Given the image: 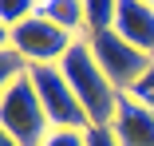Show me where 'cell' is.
Listing matches in <instances>:
<instances>
[{
    "instance_id": "1",
    "label": "cell",
    "mask_w": 154,
    "mask_h": 146,
    "mask_svg": "<svg viewBox=\"0 0 154 146\" xmlns=\"http://www.w3.org/2000/svg\"><path fill=\"white\" fill-rule=\"evenodd\" d=\"M59 71H63V79L71 83V91H75L79 107L87 111L91 126H111L122 91L103 75V67L95 63V55H91V47H87V40L71 44V51L59 59Z\"/></svg>"
},
{
    "instance_id": "2",
    "label": "cell",
    "mask_w": 154,
    "mask_h": 146,
    "mask_svg": "<svg viewBox=\"0 0 154 146\" xmlns=\"http://www.w3.org/2000/svg\"><path fill=\"white\" fill-rule=\"evenodd\" d=\"M0 126H4L20 146H44L48 142L51 123H48V111H44V103L36 95L32 79H28V71L16 75L8 83V91L0 95Z\"/></svg>"
},
{
    "instance_id": "3",
    "label": "cell",
    "mask_w": 154,
    "mask_h": 146,
    "mask_svg": "<svg viewBox=\"0 0 154 146\" xmlns=\"http://www.w3.org/2000/svg\"><path fill=\"white\" fill-rule=\"evenodd\" d=\"M28 79H32L36 87V95L48 111V123L59 126V130H87L91 119H87V111L79 107L75 91H71V83L63 79V71H59V63H36V67H28Z\"/></svg>"
},
{
    "instance_id": "4",
    "label": "cell",
    "mask_w": 154,
    "mask_h": 146,
    "mask_svg": "<svg viewBox=\"0 0 154 146\" xmlns=\"http://www.w3.org/2000/svg\"><path fill=\"white\" fill-rule=\"evenodd\" d=\"M87 47H91V55H95V63L103 67V75L119 87V91H131V87L150 71V63H154V55L138 51L131 40H122L115 28L111 32L87 36Z\"/></svg>"
},
{
    "instance_id": "5",
    "label": "cell",
    "mask_w": 154,
    "mask_h": 146,
    "mask_svg": "<svg viewBox=\"0 0 154 146\" xmlns=\"http://www.w3.org/2000/svg\"><path fill=\"white\" fill-rule=\"evenodd\" d=\"M71 44H75L71 32L55 28V24L44 20V16H28L24 24L12 28V44H8V47L20 55L28 67H36V63H59V59L71 51Z\"/></svg>"
},
{
    "instance_id": "6",
    "label": "cell",
    "mask_w": 154,
    "mask_h": 146,
    "mask_svg": "<svg viewBox=\"0 0 154 146\" xmlns=\"http://www.w3.org/2000/svg\"><path fill=\"white\" fill-rule=\"evenodd\" d=\"M111 134L119 138V146H154V111L131 95H119Z\"/></svg>"
},
{
    "instance_id": "7",
    "label": "cell",
    "mask_w": 154,
    "mask_h": 146,
    "mask_svg": "<svg viewBox=\"0 0 154 146\" xmlns=\"http://www.w3.org/2000/svg\"><path fill=\"white\" fill-rule=\"evenodd\" d=\"M115 32L122 40H131L138 51L154 55V4H146V0H119Z\"/></svg>"
},
{
    "instance_id": "8",
    "label": "cell",
    "mask_w": 154,
    "mask_h": 146,
    "mask_svg": "<svg viewBox=\"0 0 154 146\" xmlns=\"http://www.w3.org/2000/svg\"><path fill=\"white\" fill-rule=\"evenodd\" d=\"M36 16L51 20L63 32H87V16H83V0H36Z\"/></svg>"
},
{
    "instance_id": "9",
    "label": "cell",
    "mask_w": 154,
    "mask_h": 146,
    "mask_svg": "<svg viewBox=\"0 0 154 146\" xmlns=\"http://www.w3.org/2000/svg\"><path fill=\"white\" fill-rule=\"evenodd\" d=\"M115 12H119V0H83L87 36H95V32H111V28H115Z\"/></svg>"
},
{
    "instance_id": "10",
    "label": "cell",
    "mask_w": 154,
    "mask_h": 146,
    "mask_svg": "<svg viewBox=\"0 0 154 146\" xmlns=\"http://www.w3.org/2000/svg\"><path fill=\"white\" fill-rule=\"evenodd\" d=\"M28 16H36V0H0V24L8 32L16 24H24Z\"/></svg>"
},
{
    "instance_id": "11",
    "label": "cell",
    "mask_w": 154,
    "mask_h": 146,
    "mask_svg": "<svg viewBox=\"0 0 154 146\" xmlns=\"http://www.w3.org/2000/svg\"><path fill=\"white\" fill-rule=\"evenodd\" d=\"M24 71H28V63L20 59L12 47H4V51H0V95H4V91H8V83H12L16 75H24Z\"/></svg>"
},
{
    "instance_id": "12",
    "label": "cell",
    "mask_w": 154,
    "mask_h": 146,
    "mask_svg": "<svg viewBox=\"0 0 154 146\" xmlns=\"http://www.w3.org/2000/svg\"><path fill=\"white\" fill-rule=\"evenodd\" d=\"M122 95H131V99H138V103H146V107L154 111V63H150V71L131 87V91H122Z\"/></svg>"
},
{
    "instance_id": "13",
    "label": "cell",
    "mask_w": 154,
    "mask_h": 146,
    "mask_svg": "<svg viewBox=\"0 0 154 146\" xmlns=\"http://www.w3.org/2000/svg\"><path fill=\"white\" fill-rule=\"evenodd\" d=\"M44 146H87V134L83 130H59V126H51V134H48Z\"/></svg>"
},
{
    "instance_id": "14",
    "label": "cell",
    "mask_w": 154,
    "mask_h": 146,
    "mask_svg": "<svg viewBox=\"0 0 154 146\" xmlns=\"http://www.w3.org/2000/svg\"><path fill=\"white\" fill-rule=\"evenodd\" d=\"M87 146H119V138L111 134V126H87Z\"/></svg>"
},
{
    "instance_id": "15",
    "label": "cell",
    "mask_w": 154,
    "mask_h": 146,
    "mask_svg": "<svg viewBox=\"0 0 154 146\" xmlns=\"http://www.w3.org/2000/svg\"><path fill=\"white\" fill-rule=\"evenodd\" d=\"M8 44H12V32H8V28H4V24H0V51H4Z\"/></svg>"
},
{
    "instance_id": "16",
    "label": "cell",
    "mask_w": 154,
    "mask_h": 146,
    "mask_svg": "<svg viewBox=\"0 0 154 146\" xmlns=\"http://www.w3.org/2000/svg\"><path fill=\"white\" fill-rule=\"evenodd\" d=\"M0 146H20V142H16V138H12V134H8L4 126H0Z\"/></svg>"
},
{
    "instance_id": "17",
    "label": "cell",
    "mask_w": 154,
    "mask_h": 146,
    "mask_svg": "<svg viewBox=\"0 0 154 146\" xmlns=\"http://www.w3.org/2000/svg\"><path fill=\"white\" fill-rule=\"evenodd\" d=\"M146 4H154V0H146Z\"/></svg>"
}]
</instances>
